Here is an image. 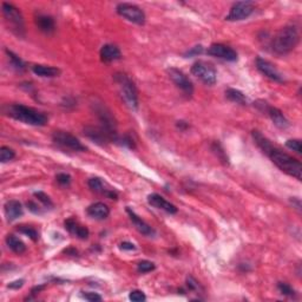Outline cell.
<instances>
[{
    "instance_id": "1",
    "label": "cell",
    "mask_w": 302,
    "mask_h": 302,
    "mask_svg": "<svg viewBox=\"0 0 302 302\" xmlns=\"http://www.w3.org/2000/svg\"><path fill=\"white\" fill-rule=\"evenodd\" d=\"M299 40H300V34H299L298 27L294 25H288V26L281 28L274 36L270 47L276 55L285 56L297 47Z\"/></svg>"
},
{
    "instance_id": "2",
    "label": "cell",
    "mask_w": 302,
    "mask_h": 302,
    "mask_svg": "<svg viewBox=\"0 0 302 302\" xmlns=\"http://www.w3.org/2000/svg\"><path fill=\"white\" fill-rule=\"evenodd\" d=\"M6 113L9 117L23 122L25 124L33 127H44L47 123V116L39 110L23 105V104H12L7 106Z\"/></svg>"
},
{
    "instance_id": "3",
    "label": "cell",
    "mask_w": 302,
    "mask_h": 302,
    "mask_svg": "<svg viewBox=\"0 0 302 302\" xmlns=\"http://www.w3.org/2000/svg\"><path fill=\"white\" fill-rule=\"evenodd\" d=\"M267 156L272 159V162L275 164L280 170L283 172L292 176V177L297 178L298 181H301L302 178V164L300 160H298L294 157H292L288 153L283 152L278 148L273 147L268 151Z\"/></svg>"
},
{
    "instance_id": "4",
    "label": "cell",
    "mask_w": 302,
    "mask_h": 302,
    "mask_svg": "<svg viewBox=\"0 0 302 302\" xmlns=\"http://www.w3.org/2000/svg\"><path fill=\"white\" fill-rule=\"evenodd\" d=\"M113 79L117 84L119 94H121V98L125 103V105L131 110H137L138 93L136 85L130 79V77L128 75L123 74V72H117L113 76Z\"/></svg>"
},
{
    "instance_id": "5",
    "label": "cell",
    "mask_w": 302,
    "mask_h": 302,
    "mask_svg": "<svg viewBox=\"0 0 302 302\" xmlns=\"http://www.w3.org/2000/svg\"><path fill=\"white\" fill-rule=\"evenodd\" d=\"M93 109L100 122V128H103L108 132L110 137L112 138V142H118L117 123H116V119L111 111L103 103H94Z\"/></svg>"
},
{
    "instance_id": "6",
    "label": "cell",
    "mask_w": 302,
    "mask_h": 302,
    "mask_svg": "<svg viewBox=\"0 0 302 302\" xmlns=\"http://www.w3.org/2000/svg\"><path fill=\"white\" fill-rule=\"evenodd\" d=\"M2 14L6 23L9 25L11 30L19 37L25 36V25L24 18L21 12L9 2H2Z\"/></svg>"
},
{
    "instance_id": "7",
    "label": "cell",
    "mask_w": 302,
    "mask_h": 302,
    "mask_svg": "<svg viewBox=\"0 0 302 302\" xmlns=\"http://www.w3.org/2000/svg\"><path fill=\"white\" fill-rule=\"evenodd\" d=\"M254 105L256 106L260 111H262L266 115H268V117L272 119V122L276 125L279 129H288L291 127V123L287 118L285 117L281 110H279L278 108H274V106H270L268 103L264 102V100H257L256 103H254Z\"/></svg>"
},
{
    "instance_id": "8",
    "label": "cell",
    "mask_w": 302,
    "mask_h": 302,
    "mask_svg": "<svg viewBox=\"0 0 302 302\" xmlns=\"http://www.w3.org/2000/svg\"><path fill=\"white\" fill-rule=\"evenodd\" d=\"M191 74L198 79H201L204 84L214 85L217 80V72L212 64L206 62H196L191 66Z\"/></svg>"
},
{
    "instance_id": "9",
    "label": "cell",
    "mask_w": 302,
    "mask_h": 302,
    "mask_svg": "<svg viewBox=\"0 0 302 302\" xmlns=\"http://www.w3.org/2000/svg\"><path fill=\"white\" fill-rule=\"evenodd\" d=\"M117 13L125 18L127 20L137 25H143L146 23V14L138 6L128 2H122L117 5Z\"/></svg>"
},
{
    "instance_id": "10",
    "label": "cell",
    "mask_w": 302,
    "mask_h": 302,
    "mask_svg": "<svg viewBox=\"0 0 302 302\" xmlns=\"http://www.w3.org/2000/svg\"><path fill=\"white\" fill-rule=\"evenodd\" d=\"M255 11V5L253 1H237L231 6L230 11L226 14V20L228 21H240L250 17Z\"/></svg>"
},
{
    "instance_id": "11",
    "label": "cell",
    "mask_w": 302,
    "mask_h": 302,
    "mask_svg": "<svg viewBox=\"0 0 302 302\" xmlns=\"http://www.w3.org/2000/svg\"><path fill=\"white\" fill-rule=\"evenodd\" d=\"M52 140L57 144V146L64 148V149L72 150V151H85L86 150V148H85L83 144L80 143L78 138L72 136L71 134H68V132H64V131L53 132Z\"/></svg>"
},
{
    "instance_id": "12",
    "label": "cell",
    "mask_w": 302,
    "mask_h": 302,
    "mask_svg": "<svg viewBox=\"0 0 302 302\" xmlns=\"http://www.w3.org/2000/svg\"><path fill=\"white\" fill-rule=\"evenodd\" d=\"M168 75L170 77V79L174 81V84L176 86L179 87L185 94L188 96H191L194 93V85L191 83V80L187 77V75L184 72H182L178 69L171 68L168 70Z\"/></svg>"
},
{
    "instance_id": "13",
    "label": "cell",
    "mask_w": 302,
    "mask_h": 302,
    "mask_svg": "<svg viewBox=\"0 0 302 302\" xmlns=\"http://www.w3.org/2000/svg\"><path fill=\"white\" fill-rule=\"evenodd\" d=\"M207 53L209 56L216 57V58L223 59V61L226 62L237 61V53H236L235 50L226 45H223V44H213L207 50Z\"/></svg>"
},
{
    "instance_id": "14",
    "label": "cell",
    "mask_w": 302,
    "mask_h": 302,
    "mask_svg": "<svg viewBox=\"0 0 302 302\" xmlns=\"http://www.w3.org/2000/svg\"><path fill=\"white\" fill-rule=\"evenodd\" d=\"M256 68L257 70H259L261 74L266 76L267 78H269V79H272L274 81H276V83H283V78L281 74H280L278 69L275 68V65H273L272 63L269 61H267V59L261 58V57H257L256 58Z\"/></svg>"
},
{
    "instance_id": "15",
    "label": "cell",
    "mask_w": 302,
    "mask_h": 302,
    "mask_svg": "<svg viewBox=\"0 0 302 302\" xmlns=\"http://www.w3.org/2000/svg\"><path fill=\"white\" fill-rule=\"evenodd\" d=\"M84 135L99 146H105L112 142L110 135L100 127H86L84 129Z\"/></svg>"
},
{
    "instance_id": "16",
    "label": "cell",
    "mask_w": 302,
    "mask_h": 302,
    "mask_svg": "<svg viewBox=\"0 0 302 302\" xmlns=\"http://www.w3.org/2000/svg\"><path fill=\"white\" fill-rule=\"evenodd\" d=\"M87 184H89V188L92 191H94V193L104 195V196L111 198V200H117V198H118V194L116 193L113 189L109 188L108 185L104 183L102 179L98 178V177L90 178L89 182H87Z\"/></svg>"
},
{
    "instance_id": "17",
    "label": "cell",
    "mask_w": 302,
    "mask_h": 302,
    "mask_svg": "<svg viewBox=\"0 0 302 302\" xmlns=\"http://www.w3.org/2000/svg\"><path fill=\"white\" fill-rule=\"evenodd\" d=\"M148 202H149L150 206L155 207L157 209L164 210V212L168 214L177 213V208H176L172 203L168 202L165 198H163L158 194H150L149 196H148Z\"/></svg>"
},
{
    "instance_id": "18",
    "label": "cell",
    "mask_w": 302,
    "mask_h": 302,
    "mask_svg": "<svg viewBox=\"0 0 302 302\" xmlns=\"http://www.w3.org/2000/svg\"><path fill=\"white\" fill-rule=\"evenodd\" d=\"M4 208H5V216L8 222L15 221V220H18L19 217L23 216L24 214L23 206H21V203L19 202V201L15 200L7 201V202L5 203Z\"/></svg>"
},
{
    "instance_id": "19",
    "label": "cell",
    "mask_w": 302,
    "mask_h": 302,
    "mask_svg": "<svg viewBox=\"0 0 302 302\" xmlns=\"http://www.w3.org/2000/svg\"><path fill=\"white\" fill-rule=\"evenodd\" d=\"M65 229L68 230L70 234L77 236L78 238H80V240H86L87 237H89L90 231L89 229L86 228V226H81L76 221L75 219H69L65 221Z\"/></svg>"
},
{
    "instance_id": "20",
    "label": "cell",
    "mask_w": 302,
    "mask_h": 302,
    "mask_svg": "<svg viewBox=\"0 0 302 302\" xmlns=\"http://www.w3.org/2000/svg\"><path fill=\"white\" fill-rule=\"evenodd\" d=\"M127 213L129 214V216H130L131 222L134 223V226H136V229L141 232V234H143L146 236L155 235V230H153V228H151V226L148 225L146 221H143V220H142L141 217L134 212V210H131L130 208H127Z\"/></svg>"
},
{
    "instance_id": "21",
    "label": "cell",
    "mask_w": 302,
    "mask_h": 302,
    "mask_svg": "<svg viewBox=\"0 0 302 302\" xmlns=\"http://www.w3.org/2000/svg\"><path fill=\"white\" fill-rule=\"evenodd\" d=\"M99 56L102 62L111 63L121 59L122 53L121 50H119L116 45H113V44H106V45L102 46V49H100Z\"/></svg>"
},
{
    "instance_id": "22",
    "label": "cell",
    "mask_w": 302,
    "mask_h": 302,
    "mask_svg": "<svg viewBox=\"0 0 302 302\" xmlns=\"http://www.w3.org/2000/svg\"><path fill=\"white\" fill-rule=\"evenodd\" d=\"M36 25L40 31L44 33H52L56 30V23L55 19L49 14H38L36 19Z\"/></svg>"
},
{
    "instance_id": "23",
    "label": "cell",
    "mask_w": 302,
    "mask_h": 302,
    "mask_svg": "<svg viewBox=\"0 0 302 302\" xmlns=\"http://www.w3.org/2000/svg\"><path fill=\"white\" fill-rule=\"evenodd\" d=\"M86 213L87 215L92 217V219L105 220L106 217L110 215V209L106 204H104L102 202H97L94 204H91V206L87 208Z\"/></svg>"
},
{
    "instance_id": "24",
    "label": "cell",
    "mask_w": 302,
    "mask_h": 302,
    "mask_svg": "<svg viewBox=\"0 0 302 302\" xmlns=\"http://www.w3.org/2000/svg\"><path fill=\"white\" fill-rule=\"evenodd\" d=\"M32 71L34 75L39 76V77L43 78H53V77H58L61 75V70L58 68H55V66H47V65H33L32 66Z\"/></svg>"
},
{
    "instance_id": "25",
    "label": "cell",
    "mask_w": 302,
    "mask_h": 302,
    "mask_svg": "<svg viewBox=\"0 0 302 302\" xmlns=\"http://www.w3.org/2000/svg\"><path fill=\"white\" fill-rule=\"evenodd\" d=\"M6 244H7L9 249L18 255L26 251V245H25L24 242L14 235H8L7 237H6Z\"/></svg>"
},
{
    "instance_id": "26",
    "label": "cell",
    "mask_w": 302,
    "mask_h": 302,
    "mask_svg": "<svg viewBox=\"0 0 302 302\" xmlns=\"http://www.w3.org/2000/svg\"><path fill=\"white\" fill-rule=\"evenodd\" d=\"M251 135H253V138H254L255 143H256V146L259 147L261 150H262L263 153H266L267 155L268 151L274 147L272 144V142H270L267 137H264L263 135L257 130H254L253 132H251Z\"/></svg>"
},
{
    "instance_id": "27",
    "label": "cell",
    "mask_w": 302,
    "mask_h": 302,
    "mask_svg": "<svg viewBox=\"0 0 302 302\" xmlns=\"http://www.w3.org/2000/svg\"><path fill=\"white\" fill-rule=\"evenodd\" d=\"M226 98L234 103L241 104V105H245V104H247V97H245L244 93L241 92L240 90L228 89L226 91Z\"/></svg>"
},
{
    "instance_id": "28",
    "label": "cell",
    "mask_w": 302,
    "mask_h": 302,
    "mask_svg": "<svg viewBox=\"0 0 302 302\" xmlns=\"http://www.w3.org/2000/svg\"><path fill=\"white\" fill-rule=\"evenodd\" d=\"M6 55L8 56L9 64L12 65V68L15 69V70H18V71L25 70V63L23 62V59L19 58V57L15 55V53L9 51V50H6Z\"/></svg>"
},
{
    "instance_id": "29",
    "label": "cell",
    "mask_w": 302,
    "mask_h": 302,
    "mask_svg": "<svg viewBox=\"0 0 302 302\" xmlns=\"http://www.w3.org/2000/svg\"><path fill=\"white\" fill-rule=\"evenodd\" d=\"M212 150L214 151V153L217 156V158H219L223 164L228 165L229 164V158L228 156H226L225 149H223L222 146L220 143H217V142H214L213 146H212Z\"/></svg>"
},
{
    "instance_id": "30",
    "label": "cell",
    "mask_w": 302,
    "mask_h": 302,
    "mask_svg": "<svg viewBox=\"0 0 302 302\" xmlns=\"http://www.w3.org/2000/svg\"><path fill=\"white\" fill-rule=\"evenodd\" d=\"M18 231L21 232V234L28 236V237L31 238L32 241H38V238H39V235H38V231L36 229L32 228V226H20L18 228Z\"/></svg>"
},
{
    "instance_id": "31",
    "label": "cell",
    "mask_w": 302,
    "mask_h": 302,
    "mask_svg": "<svg viewBox=\"0 0 302 302\" xmlns=\"http://www.w3.org/2000/svg\"><path fill=\"white\" fill-rule=\"evenodd\" d=\"M14 157H15V152L11 149V148L8 147L0 148V160H1L2 163H6L8 162V160L13 159Z\"/></svg>"
},
{
    "instance_id": "32",
    "label": "cell",
    "mask_w": 302,
    "mask_h": 302,
    "mask_svg": "<svg viewBox=\"0 0 302 302\" xmlns=\"http://www.w3.org/2000/svg\"><path fill=\"white\" fill-rule=\"evenodd\" d=\"M155 268H156L155 263L150 262V261H147V260L141 261V262L137 264L138 273H142V274L149 273V272H151V270H153Z\"/></svg>"
},
{
    "instance_id": "33",
    "label": "cell",
    "mask_w": 302,
    "mask_h": 302,
    "mask_svg": "<svg viewBox=\"0 0 302 302\" xmlns=\"http://www.w3.org/2000/svg\"><path fill=\"white\" fill-rule=\"evenodd\" d=\"M34 197L37 198L39 202L43 203V206H45L47 208H52L53 207V203L51 201V198H50L49 196L45 193H43V191H37V193H34Z\"/></svg>"
},
{
    "instance_id": "34",
    "label": "cell",
    "mask_w": 302,
    "mask_h": 302,
    "mask_svg": "<svg viewBox=\"0 0 302 302\" xmlns=\"http://www.w3.org/2000/svg\"><path fill=\"white\" fill-rule=\"evenodd\" d=\"M278 288H279L280 293H281L282 295H286V297H294L295 295V291L291 287V286L287 285V283L279 282Z\"/></svg>"
},
{
    "instance_id": "35",
    "label": "cell",
    "mask_w": 302,
    "mask_h": 302,
    "mask_svg": "<svg viewBox=\"0 0 302 302\" xmlns=\"http://www.w3.org/2000/svg\"><path fill=\"white\" fill-rule=\"evenodd\" d=\"M286 146H287V148H289V149L295 151V152L298 153H301V141L300 140H288L287 142H286Z\"/></svg>"
},
{
    "instance_id": "36",
    "label": "cell",
    "mask_w": 302,
    "mask_h": 302,
    "mask_svg": "<svg viewBox=\"0 0 302 302\" xmlns=\"http://www.w3.org/2000/svg\"><path fill=\"white\" fill-rule=\"evenodd\" d=\"M129 299L134 302H142L147 300V297L142 291H132L129 295Z\"/></svg>"
},
{
    "instance_id": "37",
    "label": "cell",
    "mask_w": 302,
    "mask_h": 302,
    "mask_svg": "<svg viewBox=\"0 0 302 302\" xmlns=\"http://www.w3.org/2000/svg\"><path fill=\"white\" fill-rule=\"evenodd\" d=\"M56 179L63 187H68L71 183V176L68 174H58L56 176Z\"/></svg>"
},
{
    "instance_id": "38",
    "label": "cell",
    "mask_w": 302,
    "mask_h": 302,
    "mask_svg": "<svg viewBox=\"0 0 302 302\" xmlns=\"http://www.w3.org/2000/svg\"><path fill=\"white\" fill-rule=\"evenodd\" d=\"M83 298L85 300L91 301V302H96V301H102V297L100 295L97 294V293H87V292H83Z\"/></svg>"
},
{
    "instance_id": "39",
    "label": "cell",
    "mask_w": 302,
    "mask_h": 302,
    "mask_svg": "<svg viewBox=\"0 0 302 302\" xmlns=\"http://www.w3.org/2000/svg\"><path fill=\"white\" fill-rule=\"evenodd\" d=\"M187 286L190 291H198V289H200V283H198L193 276H188L187 278Z\"/></svg>"
},
{
    "instance_id": "40",
    "label": "cell",
    "mask_w": 302,
    "mask_h": 302,
    "mask_svg": "<svg viewBox=\"0 0 302 302\" xmlns=\"http://www.w3.org/2000/svg\"><path fill=\"white\" fill-rule=\"evenodd\" d=\"M119 248H121L122 250H135L136 249V245H135L134 243H131V242L124 241L119 244Z\"/></svg>"
},
{
    "instance_id": "41",
    "label": "cell",
    "mask_w": 302,
    "mask_h": 302,
    "mask_svg": "<svg viewBox=\"0 0 302 302\" xmlns=\"http://www.w3.org/2000/svg\"><path fill=\"white\" fill-rule=\"evenodd\" d=\"M202 51H203V47L202 46H195V47H193V49L190 50V51H188V53L185 56H189V57H191V56H194V55H200V53H202Z\"/></svg>"
},
{
    "instance_id": "42",
    "label": "cell",
    "mask_w": 302,
    "mask_h": 302,
    "mask_svg": "<svg viewBox=\"0 0 302 302\" xmlns=\"http://www.w3.org/2000/svg\"><path fill=\"white\" fill-rule=\"evenodd\" d=\"M27 208H28V209H30V212H32L34 214H40V213H42V210L39 209V207H38L37 204L34 203V202H32V201H31V202H27Z\"/></svg>"
},
{
    "instance_id": "43",
    "label": "cell",
    "mask_w": 302,
    "mask_h": 302,
    "mask_svg": "<svg viewBox=\"0 0 302 302\" xmlns=\"http://www.w3.org/2000/svg\"><path fill=\"white\" fill-rule=\"evenodd\" d=\"M24 280H17V281H14V282H11L8 285V288H11V289H19V288H21L24 286Z\"/></svg>"
},
{
    "instance_id": "44",
    "label": "cell",
    "mask_w": 302,
    "mask_h": 302,
    "mask_svg": "<svg viewBox=\"0 0 302 302\" xmlns=\"http://www.w3.org/2000/svg\"><path fill=\"white\" fill-rule=\"evenodd\" d=\"M43 289H45V286H36V287L32 288V291H31V293H32V295L37 294V293L42 292Z\"/></svg>"
},
{
    "instance_id": "45",
    "label": "cell",
    "mask_w": 302,
    "mask_h": 302,
    "mask_svg": "<svg viewBox=\"0 0 302 302\" xmlns=\"http://www.w3.org/2000/svg\"><path fill=\"white\" fill-rule=\"evenodd\" d=\"M177 127L181 128V129H183V130H184V129H187L189 127V125L185 122H182L181 121V122H177Z\"/></svg>"
}]
</instances>
